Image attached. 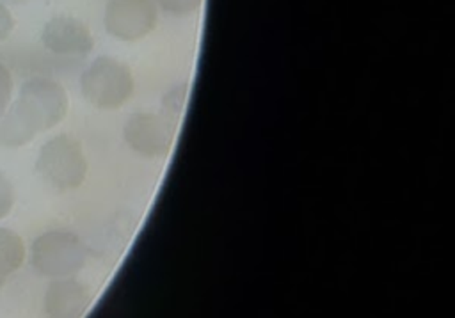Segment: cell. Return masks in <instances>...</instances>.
Here are the masks:
<instances>
[{"instance_id":"3957f363","label":"cell","mask_w":455,"mask_h":318,"mask_svg":"<svg viewBox=\"0 0 455 318\" xmlns=\"http://www.w3.org/2000/svg\"><path fill=\"white\" fill-rule=\"evenodd\" d=\"M36 171L57 190L78 188L87 174V160L80 142L64 133L53 137L41 147Z\"/></svg>"},{"instance_id":"4fadbf2b","label":"cell","mask_w":455,"mask_h":318,"mask_svg":"<svg viewBox=\"0 0 455 318\" xmlns=\"http://www.w3.org/2000/svg\"><path fill=\"white\" fill-rule=\"evenodd\" d=\"M12 28H14V20L11 12L5 9V5L0 4V43L9 37Z\"/></svg>"},{"instance_id":"8fae6325","label":"cell","mask_w":455,"mask_h":318,"mask_svg":"<svg viewBox=\"0 0 455 318\" xmlns=\"http://www.w3.org/2000/svg\"><path fill=\"white\" fill-rule=\"evenodd\" d=\"M14 204V190L5 174L0 172V219L11 213Z\"/></svg>"},{"instance_id":"277c9868","label":"cell","mask_w":455,"mask_h":318,"mask_svg":"<svg viewBox=\"0 0 455 318\" xmlns=\"http://www.w3.org/2000/svg\"><path fill=\"white\" fill-rule=\"evenodd\" d=\"M87 258L82 240L64 229H53L32 243L30 259L32 266L46 277H69L76 274Z\"/></svg>"},{"instance_id":"7c38bea8","label":"cell","mask_w":455,"mask_h":318,"mask_svg":"<svg viewBox=\"0 0 455 318\" xmlns=\"http://www.w3.org/2000/svg\"><path fill=\"white\" fill-rule=\"evenodd\" d=\"M11 92H12V76L9 69L0 62V117L7 110V105L11 101Z\"/></svg>"},{"instance_id":"ba28073f","label":"cell","mask_w":455,"mask_h":318,"mask_svg":"<svg viewBox=\"0 0 455 318\" xmlns=\"http://www.w3.org/2000/svg\"><path fill=\"white\" fill-rule=\"evenodd\" d=\"M89 302V293L84 284L75 279L59 277L46 290L44 309L52 316H76Z\"/></svg>"},{"instance_id":"52a82bcc","label":"cell","mask_w":455,"mask_h":318,"mask_svg":"<svg viewBox=\"0 0 455 318\" xmlns=\"http://www.w3.org/2000/svg\"><path fill=\"white\" fill-rule=\"evenodd\" d=\"M46 50L55 55H87L94 46V37L85 23L71 16L52 18L41 34Z\"/></svg>"},{"instance_id":"9c48e42d","label":"cell","mask_w":455,"mask_h":318,"mask_svg":"<svg viewBox=\"0 0 455 318\" xmlns=\"http://www.w3.org/2000/svg\"><path fill=\"white\" fill-rule=\"evenodd\" d=\"M25 259V247L21 238L5 227H0V288L7 277L14 274Z\"/></svg>"},{"instance_id":"6da1fadb","label":"cell","mask_w":455,"mask_h":318,"mask_svg":"<svg viewBox=\"0 0 455 318\" xmlns=\"http://www.w3.org/2000/svg\"><path fill=\"white\" fill-rule=\"evenodd\" d=\"M66 112L68 94L60 83L41 76L28 80L11 108L0 117V146L28 144L39 131L59 124Z\"/></svg>"},{"instance_id":"8992f818","label":"cell","mask_w":455,"mask_h":318,"mask_svg":"<svg viewBox=\"0 0 455 318\" xmlns=\"http://www.w3.org/2000/svg\"><path fill=\"white\" fill-rule=\"evenodd\" d=\"M126 144L140 156H165L174 142L172 124L153 112H137L130 115L123 130Z\"/></svg>"},{"instance_id":"30bf717a","label":"cell","mask_w":455,"mask_h":318,"mask_svg":"<svg viewBox=\"0 0 455 318\" xmlns=\"http://www.w3.org/2000/svg\"><path fill=\"white\" fill-rule=\"evenodd\" d=\"M164 12L172 14V16H188L194 14L199 5L201 0H153Z\"/></svg>"},{"instance_id":"5b68a950","label":"cell","mask_w":455,"mask_h":318,"mask_svg":"<svg viewBox=\"0 0 455 318\" xmlns=\"http://www.w3.org/2000/svg\"><path fill=\"white\" fill-rule=\"evenodd\" d=\"M158 20L153 0H108L105 7V28L121 41H137L148 36Z\"/></svg>"},{"instance_id":"7a4b0ae2","label":"cell","mask_w":455,"mask_h":318,"mask_svg":"<svg viewBox=\"0 0 455 318\" xmlns=\"http://www.w3.org/2000/svg\"><path fill=\"white\" fill-rule=\"evenodd\" d=\"M133 76L123 62L101 55L82 73L80 89L84 98L98 108H117L133 94Z\"/></svg>"}]
</instances>
